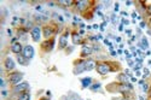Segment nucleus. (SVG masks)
<instances>
[{"label":"nucleus","instance_id":"58836bf2","mask_svg":"<svg viewBox=\"0 0 151 100\" xmlns=\"http://www.w3.org/2000/svg\"><path fill=\"white\" fill-rule=\"evenodd\" d=\"M135 75H137V76H140V75H142V72L138 70V71H135Z\"/></svg>","mask_w":151,"mask_h":100},{"label":"nucleus","instance_id":"1a4fd4ad","mask_svg":"<svg viewBox=\"0 0 151 100\" xmlns=\"http://www.w3.org/2000/svg\"><path fill=\"white\" fill-rule=\"evenodd\" d=\"M41 33H42V29L39 26L34 27L32 30H30V36H32L34 42H40V40H41Z\"/></svg>","mask_w":151,"mask_h":100},{"label":"nucleus","instance_id":"393cba45","mask_svg":"<svg viewBox=\"0 0 151 100\" xmlns=\"http://www.w3.org/2000/svg\"><path fill=\"white\" fill-rule=\"evenodd\" d=\"M145 12H146V14L151 18V4H149L146 6V10H145Z\"/></svg>","mask_w":151,"mask_h":100},{"label":"nucleus","instance_id":"c756f323","mask_svg":"<svg viewBox=\"0 0 151 100\" xmlns=\"http://www.w3.org/2000/svg\"><path fill=\"white\" fill-rule=\"evenodd\" d=\"M128 65H129V66H134V62L130 61V59H128Z\"/></svg>","mask_w":151,"mask_h":100},{"label":"nucleus","instance_id":"f03ea898","mask_svg":"<svg viewBox=\"0 0 151 100\" xmlns=\"http://www.w3.org/2000/svg\"><path fill=\"white\" fill-rule=\"evenodd\" d=\"M74 6L79 12H81L83 14V13L88 12L89 9L93 6V1H88V0H79V1H75Z\"/></svg>","mask_w":151,"mask_h":100},{"label":"nucleus","instance_id":"e433bc0d","mask_svg":"<svg viewBox=\"0 0 151 100\" xmlns=\"http://www.w3.org/2000/svg\"><path fill=\"white\" fill-rule=\"evenodd\" d=\"M0 84H1V86H3V87L5 86V81H4V80H0Z\"/></svg>","mask_w":151,"mask_h":100},{"label":"nucleus","instance_id":"a18cd8bd","mask_svg":"<svg viewBox=\"0 0 151 100\" xmlns=\"http://www.w3.org/2000/svg\"><path fill=\"white\" fill-rule=\"evenodd\" d=\"M121 13H122V16H127V14H128L127 12H125V11H122V12H121Z\"/></svg>","mask_w":151,"mask_h":100},{"label":"nucleus","instance_id":"473e14b6","mask_svg":"<svg viewBox=\"0 0 151 100\" xmlns=\"http://www.w3.org/2000/svg\"><path fill=\"white\" fill-rule=\"evenodd\" d=\"M145 27H146V23H145L144 21L140 22V28H145Z\"/></svg>","mask_w":151,"mask_h":100},{"label":"nucleus","instance_id":"4468645a","mask_svg":"<svg viewBox=\"0 0 151 100\" xmlns=\"http://www.w3.org/2000/svg\"><path fill=\"white\" fill-rule=\"evenodd\" d=\"M23 47H24V46H22V43L17 41V42H15V43L11 45V52L15 53L16 56H17V54H22Z\"/></svg>","mask_w":151,"mask_h":100},{"label":"nucleus","instance_id":"9b49d317","mask_svg":"<svg viewBox=\"0 0 151 100\" xmlns=\"http://www.w3.org/2000/svg\"><path fill=\"white\" fill-rule=\"evenodd\" d=\"M93 52H94V49H93L92 45H86V43H85V45H82V49H81V53H80V57H81V58H87Z\"/></svg>","mask_w":151,"mask_h":100},{"label":"nucleus","instance_id":"ea45409f","mask_svg":"<svg viewBox=\"0 0 151 100\" xmlns=\"http://www.w3.org/2000/svg\"><path fill=\"white\" fill-rule=\"evenodd\" d=\"M132 17H133V18H137V17H138V16H137V13L133 12V13H132Z\"/></svg>","mask_w":151,"mask_h":100},{"label":"nucleus","instance_id":"2eb2a0df","mask_svg":"<svg viewBox=\"0 0 151 100\" xmlns=\"http://www.w3.org/2000/svg\"><path fill=\"white\" fill-rule=\"evenodd\" d=\"M129 76H127L125 72H121V74H119L117 75V81H119V83H122V84H127V83H129Z\"/></svg>","mask_w":151,"mask_h":100},{"label":"nucleus","instance_id":"37998d69","mask_svg":"<svg viewBox=\"0 0 151 100\" xmlns=\"http://www.w3.org/2000/svg\"><path fill=\"white\" fill-rule=\"evenodd\" d=\"M110 54H111V56H116V52L113 51V49H111V53H110Z\"/></svg>","mask_w":151,"mask_h":100},{"label":"nucleus","instance_id":"09e8293b","mask_svg":"<svg viewBox=\"0 0 151 100\" xmlns=\"http://www.w3.org/2000/svg\"><path fill=\"white\" fill-rule=\"evenodd\" d=\"M151 54V51H146V56H150Z\"/></svg>","mask_w":151,"mask_h":100},{"label":"nucleus","instance_id":"39448f33","mask_svg":"<svg viewBox=\"0 0 151 100\" xmlns=\"http://www.w3.org/2000/svg\"><path fill=\"white\" fill-rule=\"evenodd\" d=\"M85 71H87L85 59H76V61L74 62V69H73L74 75H80V74H82Z\"/></svg>","mask_w":151,"mask_h":100},{"label":"nucleus","instance_id":"f257e3e1","mask_svg":"<svg viewBox=\"0 0 151 100\" xmlns=\"http://www.w3.org/2000/svg\"><path fill=\"white\" fill-rule=\"evenodd\" d=\"M117 69H120V64L113 62H97V65H95V71L102 76H105L109 72L116 71Z\"/></svg>","mask_w":151,"mask_h":100},{"label":"nucleus","instance_id":"3c124183","mask_svg":"<svg viewBox=\"0 0 151 100\" xmlns=\"http://www.w3.org/2000/svg\"><path fill=\"white\" fill-rule=\"evenodd\" d=\"M65 100H69V98H67V99H65Z\"/></svg>","mask_w":151,"mask_h":100},{"label":"nucleus","instance_id":"79ce46f5","mask_svg":"<svg viewBox=\"0 0 151 100\" xmlns=\"http://www.w3.org/2000/svg\"><path fill=\"white\" fill-rule=\"evenodd\" d=\"M92 28H93V29H98V28H99V26H98V24H94V26H93Z\"/></svg>","mask_w":151,"mask_h":100},{"label":"nucleus","instance_id":"49530a36","mask_svg":"<svg viewBox=\"0 0 151 100\" xmlns=\"http://www.w3.org/2000/svg\"><path fill=\"white\" fill-rule=\"evenodd\" d=\"M149 97L151 98V86H150V89H149Z\"/></svg>","mask_w":151,"mask_h":100},{"label":"nucleus","instance_id":"2f4dec72","mask_svg":"<svg viewBox=\"0 0 151 100\" xmlns=\"http://www.w3.org/2000/svg\"><path fill=\"white\" fill-rule=\"evenodd\" d=\"M113 100H130V98H127V97H123L121 99H113Z\"/></svg>","mask_w":151,"mask_h":100},{"label":"nucleus","instance_id":"ddd939ff","mask_svg":"<svg viewBox=\"0 0 151 100\" xmlns=\"http://www.w3.org/2000/svg\"><path fill=\"white\" fill-rule=\"evenodd\" d=\"M72 41L74 43V46H76V45H85V40L77 32H72Z\"/></svg>","mask_w":151,"mask_h":100},{"label":"nucleus","instance_id":"4be33fe9","mask_svg":"<svg viewBox=\"0 0 151 100\" xmlns=\"http://www.w3.org/2000/svg\"><path fill=\"white\" fill-rule=\"evenodd\" d=\"M100 86H102V84H100V82H95V83H92V84H91L89 89H91V91H93V92H97V89H99Z\"/></svg>","mask_w":151,"mask_h":100},{"label":"nucleus","instance_id":"4c0bfd02","mask_svg":"<svg viewBox=\"0 0 151 100\" xmlns=\"http://www.w3.org/2000/svg\"><path fill=\"white\" fill-rule=\"evenodd\" d=\"M130 81H132V82H137V78H135V77H130Z\"/></svg>","mask_w":151,"mask_h":100},{"label":"nucleus","instance_id":"f3484780","mask_svg":"<svg viewBox=\"0 0 151 100\" xmlns=\"http://www.w3.org/2000/svg\"><path fill=\"white\" fill-rule=\"evenodd\" d=\"M17 62L19 63V65H23V66H28L29 65V61L27 58H24L22 54H17Z\"/></svg>","mask_w":151,"mask_h":100},{"label":"nucleus","instance_id":"a878e982","mask_svg":"<svg viewBox=\"0 0 151 100\" xmlns=\"http://www.w3.org/2000/svg\"><path fill=\"white\" fill-rule=\"evenodd\" d=\"M65 49H67V54H70V53H73V51H74V46H73V47H69V46H68Z\"/></svg>","mask_w":151,"mask_h":100},{"label":"nucleus","instance_id":"6ab92c4d","mask_svg":"<svg viewBox=\"0 0 151 100\" xmlns=\"http://www.w3.org/2000/svg\"><path fill=\"white\" fill-rule=\"evenodd\" d=\"M58 4L65 7H70L73 5H75V1H73V0H60V1H58Z\"/></svg>","mask_w":151,"mask_h":100},{"label":"nucleus","instance_id":"7ed1b4c3","mask_svg":"<svg viewBox=\"0 0 151 100\" xmlns=\"http://www.w3.org/2000/svg\"><path fill=\"white\" fill-rule=\"evenodd\" d=\"M23 76L24 75L22 72L19 71H12L7 76V80H9V83L11 84V86H17V84H19L21 82H23Z\"/></svg>","mask_w":151,"mask_h":100},{"label":"nucleus","instance_id":"aec40b11","mask_svg":"<svg viewBox=\"0 0 151 100\" xmlns=\"http://www.w3.org/2000/svg\"><path fill=\"white\" fill-rule=\"evenodd\" d=\"M17 100H30V93L29 91L28 92H24L22 94L17 95Z\"/></svg>","mask_w":151,"mask_h":100},{"label":"nucleus","instance_id":"f704fd0d","mask_svg":"<svg viewBox=\"0 0 151 100\" xmlns=\"http://www.w3.org/2000/svg\"><path fill=\"white\" fill-rule=\"evenodd\" d=\"M1 94H3V95H4V97H6V95H7V94H9V93H7V91H5V89H4V91L1 92Z\"/></svg>","mask_w":151,"mask_h":100},{"label":"nucleus","instance_id":"20e7f679","mask_svg":"<svg viewBox=\"0 0 151 100\" xmlns=\"http://www.w3.org/2000/svg\"><path fill=\"white\" fill-rule=\"evenodd\" d=\"M56 33H58V28L57 26H53V24H47V26H44L42 28V35L46 40L52 39V36Z\"/></svg>","mask_w":151,"mask_h":100},{"label":"nucleus","instance_id":"9d476101","mask_svg":"<svg viewBox=\"0 0 151 100\" xmlns=\"http://www.w3.org/2000/svg\"><path fill=\"white\" fill-rule=\"evenodd\" d=\"M35 54V49L33 46H30V45H26V46L23 47V51H22V56L24 58H27L28 61H30V59H33Z\"/></svg>","mask_w":151,"mask_h":100},{"label":"nucleus","instance_id":"72a5a7b5","mask_svg":"<svg viewBox=\"0 0 151 100\" xmlns=\"http://www.w3.org/2000/svg\"><path fill=\"white\" fill-rule=\"evenodd\" d=\"M7 35H9V36H12V30H11V29H7Z\"/></svg>","mask_w":151,"mask_h":100},{"label":"nucleus","instance_id":"c85d7f7f","mask_svg":"<svg viewBox=\"0 0 151 100\" xmlns=\"http://www.w3.org/2000/svg\"><path fill=\"white\" fill-rule=\"evenodd\" d=\"M125 33L128 35V36H130V34H132V30H130V29H126L125 30Z\"/></svg>","mask_w":151,"mask_h":100},{"label":"nucleus","instance_id":"5701e85b","mask_svg":"<svg viewBox=\"0 0 151 100\" xmlns=\"http://www.w3.org/2000/svg\"><path fill=\"white\" fill-rule=\"evenodd\" d=\"M68 98H69V100H82L81 98L77 95V94H75V93H69L68 94Z\"/></svg>","mask_w":151,"mask_h":100},{"label":"nucleus","instance_id":"c03bdc74","mask_svg":"<svg viewBox=\"0 0 151 100\" xmlns=\"http://www.w3.org/2000/svg\"><path fill=\"white\" fill-rule=\"evenodd\" d=\"M117 53H119V54H122L123 51H122V49H117Z\"/></svg>","mask_w":151,"mask_h":100},{"label":"nucleus","instance_id":"412c9836","mask_svg":"<svg viewBox=\"0 0 151 100\" xmlns=\"http://www.w3.org/2000/svg\"><path fill=\"white\" fill-rule=\"evenodd\" d=\"M139 47L142 49H148L149 48V42H148V39L143 36L142 38V43H139Z\"/></svg>","mask_w":151,"mask_h":100},{"label":"nucleus","instance_id":"f8f14e48","mask_svg":"<svg viewBox=\"0 0 151 100\" xmlns=\"http://www.w3.org/2000/svg\"><path fill=\"white\" fill-rule=\"evenodd\" d=\"M4 66H5V70H6V71L12 72V70H15V68H16V63H15V61L11 57H6L4 61Z\"/></svg>","mask_w":151,"mask_h":100},{"label":"nucleus","instance_id":"a211bd4d","mask_svg":"<svg viewBox=\"0 0 151 100\" xmlns=\"http://www.w3.org/2000/svg\"><path fill=\"white\" fill-rule=\"evenodd\" d=\"M92 83H93V80L91 78V77H85V78L81 80V86H82V88H87V87L89 88Z\"/></svg>","mask_w":151,"mask_h":100},{"label":"nucleus","instance_id":"8fccbe9b","mask_svg":"<svg viewBox=\"0 0 151 100\" xmlns=\"http://www.w3.org/2000/svg\"><path fill=\"white\" fill-rule=\"evenodd\" d=\"M39 100H50L48 98H41V99H39Z\"/></svg>","mask_w":151,"mask_h":100},{"label":"nucleus","instance_id":"bb28decb","mask_svg":"<svg viewBox=\"0 0 151 100\" xmlns=\"http://www.w3.org/2000/svg\"><path fill=\"white\" fill-rule=\"evenodd\" d=\"M104 43L107 45V46H109V47H113V46H111V42H110L108 39H105V40H104Z\"/></svg>","mask_w":151,"mask_h":100},{"label":"nucleus","instance_id":"dca6fc26","mask_svg":"<svg viewBox=\"0 0 151 100\" xmlns=\"http://www.w3.org/2000/svg\"><path fill=\"white\" fill-rule=\"evenodd\" d=\"M85 62H86V69H87V71H91V70L95 69V65H97V62H95L94 59L86 58V59H85Z\"/></svg>","mask_w":151,"mask_h":100},{"label":"nucleus","instance_id":"7c9ffc66","mask_svg":"<svg viewBox=\"0 0 151 100\" xmlns=\"http://www.w3.org/2000/svg\"><path fill=\"white\" fill-rule=\"evenodd\" d=\"M80 35H81V36H83V35H85V30H83V29H80V30L77 32Z\"/></svg>","mask_w":151,"mask_h":100},{"label":"nucleus","instance_id":"a19ab883","mask_svg":"<svg viewBox=\"0 0 151 100\" xmlns=\"http://www.w3.org/2000/svg\"><path fill=\"white\" fill-rule=\"evenodd\" d=\"M133 3L132 1H126V5H127V6H129V5H132Z\"/></svg>","mask_w":151,"mask_h":100},{"label":"nucleus","instance_id":"c9c22d12","mask_svg":"<svg viewBox=\"0 0 151 100\" xmlns=\"http://www.w3.org/2000/svg\"><path fill=\"white\" fill-rule=\"evenodd\" d=\"M119 7H120V6H119V4L116 3V4H115V11H119Z\"/></svg>","mask_w":151,"mask_h":100},{"label":"nucleus","instance_id":"b1692460","mask_svg":"<svg viewBox=\"0 0 151 100\" xmlns=\"http://www.w3.org/2000/svg\"><path fill=\"white\" fill-rule=\"evenodd\" d=\"M143 89H144V92H145V93H149L150 86H149V84H148V82H146V81H145V83L143 84Z\"/></svg>","mask_w":151,"mask_h":100},{"label":"nucleus","instance_id":"6e6552de","mask_svg":"<svg viewBox=\"0 0 151 100\" xmlns=\"http://www.w3.org/2000/svg\"><path fill=\"white\" fill-rule=\"evenodd\" d=\"M54 42H56V40H54L53 38L52 39H48V40H45V41L41 42V45H40V48H41L44 52L48 53V52H51L52 49H53Z\"/></svg>","mask_w":151,"mask_h":100},{"label":"nucleus","instance_id":"cd10ccee","mask_svg":"<svg viewBox=\"0 0 151 100\" xmlns=\"http://www.w3.org/2000/svg\"><path fill=\"white\" fill-rule=\"evenodd\" d=\"M128 24H129V21H128V19H122V26H128Z\"/></svg>","mask_w":151,"mask_h":100},{"label":"nucleus","instance_id":"0eeeda50","mask_svg":"<svg viewBox=\"0 0 151 100\" xmlns=\"http://www.w3.org/2000/svg\"><path fill=\"white\" fill-rule=\"evenodd\" d=\"M69 35H70V32L65 30L59 36V40H58V48L59 49H65L68 47V38H69Z\"/></svg>","mask_w":151,"mask_h":100},{"label":"nucleus","instance_id":"423d86ee","mask_svg":"<svg viewBox=\"0 0 151 100\" xmlns=\"http://www.w3.org/2000/svg\"><path fill=\"white\" fill-rule=\"evenodd\" d=\"M28 91H29V83L26 82V81H23L19 84H17V86L12 87V93L16 94V95H19V94H22L24 92H28Z\"/></svg>","mask_w":151,"mask_h":100},{"label":"nucleus","instance_id":"de8ad7c7","mask_svg":"<svg viewBox=\"0 0 151 100\" xmlns=\"http://www.w3.org/2000/svg\"><path fill=\"white\" fill-rule=\"evenodd\" d=\"M115 40H116L117 42H120V41H121V38H116V39H115Z\"/></svg>","mask_w":151,"mask_h":100}]
</instances>
